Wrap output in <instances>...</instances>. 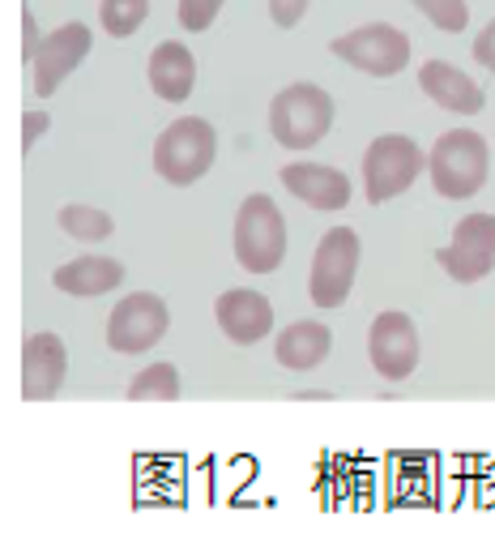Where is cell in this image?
Masks as SVG:
<instances>
[{
  "mask_svg": "<svg viewBox=\"0 0 495 560\" xmlns=\"http://www.w3.org/2000/svg\"><path fill=\"white\" fill-rule=\"evenodd\" d=\"M427 176L445 201H465L492 176V145L474 129H449L427 154Z\"/></svg>",
  "mask_w": 495,
  "mask_h": 560,
  "instance_id": "obj_1",
  "label": "cell"
},
{
  "mask_svg": "<svg viewBox=\"0 0 495 560\" xmlns=\"http://www.w3.org/2000/svg\"><path fill=\"white\" fill-rule=\"evenodd\" d=\"M219 154V133L210 120L201 116H180L176 125H167L154 141V172L176 188L197 185Z\"/></svg>",
  "mask_w": 495,
  "mask_h": 560,
  "instance_id": "obj_2",
  "label": "cell"
},
{
  "mask_svg": "<svg viewBox=\"0 0 495 560\" xmlns=\"http://www.w3.org/2000/svg\"><path fill=\"white\" fill-rule=\"evenodd\" d=\"M235 261L248 275H273L286 261V219L270 192H252L235 214Z\"/></svg>",
  "mask_w": 495,
  "mask_h": 560,
  "instance_id": "obj_3",
  "label": "cell"
},
{
  "mask_svg": "<svg viewBox=\"0 0 495 560\" xmlns=\"http://www.w3.org/2000/svg\"><path fill=\"white\" fill-rule=\"evenodd\" d=\"M333 129V98L313 82H295L270 103V133L286 150H313Z\"/></svg>",
  "mask_w": 495,
  "mask_h": 560,
  "instance_id": "obj_4",
  "label": "cell"
},
{
  "mask_svg": "<svg viewBox=\"0 0 495 560\" xmlns=\"http://www.w3.org/2000/svg\"><path fill=\"white\" fill-rule=\"evenodd\" d=\"M423 172H427V154L414 145V138L385 133V138L372 141L367 154H363V192H367L372 206L393 201V197L405 192Z\"/></svg>",
  "mask_w": 495,
  "mask_h": 560,
  "instance_id": "obj_5",
  "label": "cell"
},
{
  "mask_svg": "<svg viewBox=\"0 0 495 560\" xmlns=\"http://www.w3.org/2000/svg\"><path fill=\"white\" fill-rule=\"evenodd\" d=\"M360 275V232L351 228H329L316 244L308 295L316 308H342Z\"/></svg>",
  "mask_w": 495,
  "mask_h": 560,
  "instance_id": "obj_6",
  "label": "cell"
},
{
  "mask_svg": "<svg viewBox=\"0 0 495 560\" xmlns=\"http://www.w3.org/2000/svg\"><path fill=\"white\" fill-rule=\"evenodd\" d=\"M329 51L367 78H398L410 65V35L389 22H367L351 35H338Z\"/></svg>",
  "mask_w": 495,
  "mask_h": 560,
  "instance_id": "obj_7",
  "label": "cell"
},
{
  "mask_svg": "<svg viewBox=\"0 0 495 560\" xmlns=\"http://www.w3.org/2000/svg\"><path fill=\"white\" fill-rule=\"evenodd\" d=\"M172 329V313L167 304L154 295V291H133L125 295L111 317H107V347L120 351V355H141V351H154Z\"/></svg>",
  "mask_w": 495,
  "mask_h": 560,
  "instance_id": "obj_8",
  "label": "cell"
},
{
  "mask_svg": "<svg viewBox=\"0 0 495 560\" xmlns=\"http://www.w3.org/2000/svg\"><path fill=\"white\" fill-rule=\"evenodd\" d=\"M436 261L457 282H483L495 270V214H465L452 228L449 248L436 253Z\"/></svg>",
  "mask_w": 495,
  "mask_h": 560,
  "instance_id": "obj_9",
  "label": "cell"
},
{
  "mask_svg": "<svg viewBox=\"0 0 495 560\" xmlns=\"http://www.w3.org/2000/svg\"><path fill=\"white\" fill-rule=\"evenodd\" d=\"M367 360L385 381H410L419 369V326L405 313H380L367 329Z\"/></svg>",
  "mask_w": 495,
  "mask_h": 560,
  "instance_id": "obj_10",
  "label": "cell"
},
{
  "mask_svg": "<svg viewBox=\"0 0 495 560\" xmlns=\"http://www.w3.org/2000/svg\"><path fill=\"white\" fill-rule=\"evenodd\" d=\"M91 26H82V22H69V26H60V31H51L47 39H39L35 47V56H31V65H35V91L39 98L47 94H56V86L91 56Z\"/></svg>",
  "mask_w": 495,
  "mask_h": 560,
  "instance_id": "obj_11",
  "label": "cell"
},
{
  "mask_svg": "<svg viewBox=\"0 0 495 560\" xmlns=\"http://www.w3.org/2000/svg\"><path fill=\"white\" fill-rule=\"evenodd\" d=\"M69 376V351L56 334H26L22 342V398L51 402Z\"/></svg>",
  "mask_w": 495,
  "mask_h": 560,
  "instance_id": "obj_12",
  "label": "cell"
},
{
  "mask_svg": "<svg viewBox=\"0 0 495 560\" xmlns=\"http://www.w3.org/2000/svg\"><path fill=\"white\" fill-rule=\"evenodd\" d=\"M214 317H219V329L235 347H252V342L273 334V304L261 291H248V287L223 291L219 304H214Z\"/></svg>",
  "mask_w": 495,
  "mask_h": 560,
  "instance_id": "obj_13",
  "label": "cell"
},
{
  "mask_svg": "<svg viewBox=\"0 0 495 560\" xmlns=\"http://www.w3.org/2000/svg\"><path fill=\"white\" fill-rule=\"evenodd\" d=\"M282 185H286V192H295L304 206L325 210V214L351 206V180L329 163H304V159L286 163L282 167Z\"/></svg>",
  "mask_w": 495,
  "mask_h": 560,
  "instance_id": "obj_14",
  "label": "cell"
},
{
  "mask_svg": "<svg viewBox=\"0 0 495 560\" xmlns=\"http://www.w3.org/2000/svg\"><path fill=\"white\" fill-rule=\"evenodd\" d=\"M419 86H423V94H427L432 103H440L452 116H479V112L487 107V94L474 86V78L461 73L449 60H427V65L419 69Z\"/></svg>",
  "mask_w": 495,
  "mask_h": 560,
  "instance_id": "obj_15",
  "label": "cell"
},
{
  "mask_svg": "<svg viewBox=\"0 0 495 560\" xmlns=\"http://www.w3.org/2000/svg\"><path fill=\"white\" fill-rule=\"evenodd\" d=\"M197 82V56L184 44L167 39L150 51V91L167 103H184Z\"/></svg>",
  "mask_w": 495,
  "mask_h": 560,
  "instance_id": "obj_16",
  "label": "cell"
},
{
  "mask_svg": "<svg viewBox=\"0 0 495 560\" xmlns=\"http://www.w3.org/2000/svg\"><path fill=\"white\" fill-rule=\"evenodd\" d=\"M329 347H333L329 326H320V322H295V326H286L278 334L273 355H278V364L286 373H313L316 364H325Z\"/></svg>",
  "mask_w": 495,
  "mask_h": 560,
  "instance_id": "obj_17",
  "label": "cell"
},
{
  "mask_svg": "<svg viewBox=\"0 0 495 560\" xmlns=\"http://www.w3.org/2000/svg\"><path fill=\"white\" fill-rule=\"evenodd\" d=\"M51 282L64 295H103V291H116L125 282V266L111 257H78L69 266H60Z\"/></svg>",
  "mask_w": 495,
  "mask_h": 560,
  "instance_id": "obj_18",
  "label": "cell"
},
{
  "mask_svg": "<svg viewBox=\"0 0 495 560\" xmlns=\"http://www.w3.org/2000/svg\"><path fill=\"white\" fill-rule=\"evenodd\" d=\"M56 223H60V232L82 240V244H103V240H111V232H116L111 214L107 210H94V206H64L56 214Z\"/></svg>",
  "mask_w": 495,
  "mask_h": 560,
  "instance_id": "obj_19",
  "label": "cell"
},
{
  "mask_svg": "<svg viewBox=\"0 0 495 560\" xmlns=\"http://www.w3.org/2000/svg\"><path fill=\"white\" fill-rule=\"evenodd\" d=\"M133 402H176L180 398V369L176 364H150L129 381Z\"/></svg>",
  "mask_w": 495,
  "mask_h": 560,
  "instance_id": "obj_20",
  "label": "cell"
},
{
  "mask_svg": "<svg viewBox=\"0 0 495 560\" xmlns=\"http://www.w3.org/2000/svg\"><path fill=\"white\" fill-rule=\"evenodd\" d=\"M145 18H150V0H103V4H98L103 35H111V39L137 35V26H141Z\"/></svg>",
  "mask_w": 495,
  "mask_h": 560,
  "instance_id": "obj_21",
  "label": "cell"
},
{
  "mask_svg": "<svg viewBox=\"0 0 495 560\" xmlns=\"http://www.w3.org/2000/svg\"><path fill=\"white\" fill-rule=\"evenodd\" d=\"M436 31H445V35H461L465 26H470V9H465V0H410Z\"/></svg>",
  "mask_w": 495,
  "mask_h": 560,
  "instance_id": "obj_22",
  "label": "cell"
},
{
  "mask_svg": "<svg viewBox=\"0 0 495 560\" xmlns=\"http://www.w3.org/2000/svg\"><path fill=\"white\" fill-rule=\"evenodd\" d=\"M219 13H223V0H180V26L192 35L210 31Z\"/></svg>",
  "mask_w": 495,
  "mask_h": 560,
  "instance_id": "obj_23",
  "label": "cell"
},
{
  "mask_svg": "<svg viewBox=\"0 0 495 560\" xmlns=\"http://www.w3.org/2000/svg\"><path fill=\"white\" fill-rule=\"evenodd\" d=\"M308 4H313V0H270L273 26H282V31L299 26V22H304V13H308Z\"/></svg>",
  "mask_w": 495,
  "mask_h": 560,
  "instance_id": "obj_24",
  "label": "cell"
},
{
  "mask_svg": "<svg viewBox=\"0 0 495 560\" xmlns=\"http://www.w3.org/2000/svg\"><path fill=\"white\" fill-rule=\"evenodd\" d=\"M474 60L495 73V18L487 22V31H479V39H474Z\"/></svg>",
  "mask_w": 495,
  "mask_h": 560,
  "instance_id": "obj_25",
  "label": "cell"
},
{
  "mask_svg": "<svg viewBox=\"0 0 495 560\" xmlns=\"http://www.w3.org/2000/svg\"><path fill=\"white\" fill-rule=\"evenodd\" d=\"M47 125H51V120H47V112H26V120H22V145L31 150V145L47 133Z\"/></svg>",
  "mask_w": 495,
  "mask_h": 560,
  "instance_id": "obj_26",
  "label": "cell"
},
{
  "mask_svg": "<svg viewBox=\"0 0 495 560\" xmlns=\"http://www.w3.org/2000/svg\"><path fill=\"white\" fill-rule=\"evenodd\" d=\"M35 47H39V26H35V13L26 9V13H22V60H26V65H31Z\"/></svg>",
  "mask_w": 495,
  "mask_h": 560,
  "instance_id": "obj_27",
  "label": "cell"
}]
</instances>
